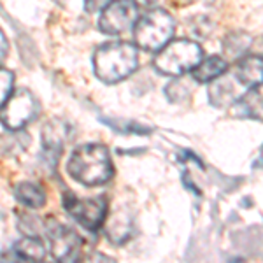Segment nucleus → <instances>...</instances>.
Here are the masks:
<instances>
[{"mask_svg":"<svg viewBox=\"0 0 263 263\" xmlns=\"http://www.w3.org/2000/svg\"><path fill=\"white\" fill-rule=\"evenodd\" d=\"M139 67V48L126 41L105 42L93 53V72L105 84H116Z\"/></svg>","mask_w":263,"mask_h":263,"instance_id":"obj_1","label":"nucleus"},{"mask_svg":"<svg viewBox=\"0 0 263 263\" xmlns=\"http://www.w3.org/2000/svg\"><path fill=\"white\" fill-rule=\"evenodd\" d=\"M67 174L84 186L105 184L114 174L111 153L102 144L78 146L67 160Z\"/></svg>","mask_w":263,"mask_h":263,"instance_id":"obj_2","label":"nucleus"},{"mask_svg":"<svg viewBox=\"0 0 263 263\" xmlns=\"http://www.w3.org/2000/svg\"><path fill=\"white\" fill-rule=\"evenodd\" d=\"M176 20L165 9H149L134 25V39L139 49L158 53L172 41Z\"/></svg>","mask_w":263,"mask_h":263,"instance_id":"obj_3","label":"nucleus"},{"mask_svg":"<svg viewBox=\"0 0 263 263\" xmlns=\"http://www.w3.org/2000/svg\"><path fill=\"white\" fill-rule=\"evenodd\" d=\"M202 62V48L192 39H172L156 53L153 65L163 76L179 78Z\"/></svg>","mask_w":263,"mask_h":263,"instance_id":"obj_4","label":"nucleus"},{"mask_svg":"<svg viewBox=\"0 0 263 263\" xmlns=\"http://www.w3.org/2000/svg\"><path fill=\"white\" fill-rule=\"evenodd\" d=\"M63 209L72 219H76L84 230L95 233L107 218V200L104 197L79 198L67 190L63 193Z\"/></svg>","mask_w":263,"mask_h":263,"instance_id":"obj_5","label":"nucleus"},{"mask_svg":"<svg viewBox=\"0 0 263 263\" xmlns=\"http://www.w3.org/2000/svg\"><path fill=\"white\" fill-rule=\"evenodd\" d=\"M39 107V100L33 97V93L21 88L12 91V95L0 107V123L7 130H23L37 118Z\"/></svg>","mask_w":263,"mask_h":263,"instance_id":"obj_6","label":"nucleus"},{"mask_svg":"<svg viewBox=\"0 0 263 263\" xmlns=\"http://www.w3.org/2000/svg\"><path fill=\"white\" fill-rule=\"evenodd\" d=\"M44 233L49 242V254L57 261H76L81 256L83 240L70 227L48 218L44 221Z\"/></svg>","mask_w":263,"mask_h":263,"instance_id":"obj_7","label":"nucleus"},{"mask_svg":"<svg viewBox=\"0 0 263 263\" xmlns=\"http://www.w3.org/2000/svg\"><path fill=\"white\" fill-rule=\"evenodd\" d=\"M139 20V6L132 0H114L100 11L99 28L107 35H121Z\"/></svg>","mask_w":263,"mask_h":263,"instance_id":"obj_8","label":"nucleus"},{"mask_svg":"<svg viewBox=\"0 0 263 263\" xmlns=\"http://www.w3.org/2000/svg\"><path fill=\"white\" fill-rule=\"evenodd\" d=\"M67 125L60 120H49L42 128V153L41 160L48 168H54L62 156L67 141Z\"/></svg>","mask_w":263,"mask_h":263,"instance_id":"obj_9","label":"nucleus"},{"mask_svg":"<svg viewBox=\"0 0 263 263\" xmlns=\"http://www.w3.org/2000/svg\"><path fill=\"white\" fill-rule=\"evenodd\" d=\"M240 88H244L240 84L239 79L233 76H228L227 72L221 74L219 78H216L214 81H211L209 86V102L214 107H232L237 100L240 99Z\"/></svg>","mask_w":263,"mask_h":263,"instance_id":"obj_10","label":"nucleus"},{"mask_svg":"<svg viewBox=\"0 0 263 263\" xmlns=\"http://www.w3.org/2000/svg\"><path fill=\"white\" fill-rule=\"evenodd\" d=\"M9 260L14 261H42L46 258V246L37 235H23L9 249Z\"/></svg>","mask_w":263,"mask_h":263,"instance_id":"obj_11","label":"nucleus"},{"mask_svg":"<svg viewBox=\"0 0 263 263\" xmlns=\"http://www.w3.org/2000/svg\"><path fill=\"white\" fill-rule=\"evenodd\" d=\"M232 107L235 116L263 121V84L249 88Z\"/></svg>","mask_w":263,"mask_h":263,"instance_id":"obj_12","label":"nucleus"},{"mask_svg":"<svg viewBox=\"0 0 263 263\" xmlns=\"http://www.w3.org/2000/svg\"><path fill=\"white\" fill-rule=\"evenodd\" d=\"M235 78L244 88L263 84V58L256 54H246L235 63Z\"/></svg>","mask_w":263,"mask_h":263,"instance_id":"obj_13","label":"nucleus"},{"mask_svg":"<svg viewBox=\"0 0 263 263\" xmlns=\"http://www.w3.org/2000/svg\"><path fill=\"white\" fill-rule=\"evenodd\" d=\"M134 224L132 218L125 211H114V213L105 218V235L112 244H123L132 237Z\"/></svg>","mask_w":263,"mask_h":263,"instance_id":"obj_14","label":"nucleus"},{"mask_svg":"<svg viewBox=\"0 0 263 263\" xmlns=\"http://www.w3.org/2000/svg\"><path fill=\"white\" fill-rule=\"evenodd\" d=\"M253 37L242 30L230 32L223 39V54L227 62H239L251 51Z\"/></svg>","mask_w":263,"mask_h":263,"instance_id":"obj_15","label":"nucleus"},{"mask_svg":"<svg viewBox=\"0 0 263 263\" xmlns=\"http://www.w3.org/2000/svg\"><path fill=\"white\" fill-rule=\"evenodd\" d=\"M14 197L18 198L21 205H25L27 209H42L46 205V192L41 184L32 181H23L14 188Z\"/></svg>","mask_w":263,"mask_h":263,"instance_id":"obj_16","label":"nucleus"},{"mask_svg":"<svg viewBox=\"0 0 263 263\" xmlns=\"http://www.w3.org/2000/svg\"><path fill=\"white\" fill-rule=\"evenodd\" d=\"M224 72H228V62L221 57H209L198 63L192 70V78L197 83H211L219 78Z\"/></svg>","mask_w":263,"mask_h":263,"instance_id":"obj_17","label":"nucleus"},{"mask_svg":"<svg viewBox=\"0 0 263 263\" xmlns=\"http://www.w3.org/2000/svg\"><path fill=\"white\" fill-rule=\"evenodd\" d=\"M197 83L195 79H184V78H177L174 79L167 84V88H165V95L168 97V100L171 102H176V104H181V102H186L190 99V97L193 95L195 91V84Z\"/></svg>","mask_w":263,"mask_h":263,"instance_id":"obj_18","label":"nucleus"},{"mask_svg":"<svg viewBox=\"0 0 263 263\" xmlns=\"http://www.w3.org/2000/svg\"><path fill=\"white\" fill-rule=\"evenodd\" d=\"M14 91V72L0 67V107Z\"/></svg>","mask_w":263,"mask_h":263,"instance_id":"obj_19","label":"nucleus"},{"mask_svg":"<svg viewBox=\"0 0 263 263\" xmlns=\"http://www.w3.org/2000/svg\"><path fill=\"white\" fill-rule=\"evenodd\" d=\"M20 230L23 232V235L39 237V230H44V223H41L35 216H23L20 219Z\"/></svg>","mask_w":263,"mask_h":263,"instance_id":"obj_20","label":"nucleus"},{"mask_svg":"<svg viewBox=\"0 0 263 263\" xmlns=\"http://www.w3.org/2000/svg\"><path fill=\"white\" fill-rule=\"evenodd\" d=\"M84 2V9L88 12H99L104 9L105 6H109L114 0H83Z\"/></svg>","mask_w":263,"mask_h":263,"instance_id":"obj_21","label":"nucleus"},{"mask_svg":"<svg viewBox=\"0 0 263 263\" xmlns=\"http://www.w3.org/2000/svg\"><path fill=\"white\" fill-rule=\"evenodd\" d=\"M251 53L256 54V57H261L263 58V35L261 37H256V39H253Z\"/></svg>","mask_w":263,"mask_h":263,"instance_id":"obj_22","label":"nucleus"},{"mask_svg":"<svg viewBox=\"0 0 263 263\" xmlns=\"http://www.w3.org/2000/svg\"><path fill=\"white\" fill-rule=\"evenodd\" d=\"M6 54H7V37L6 33L0 30V62L6 58Z\"/></svg>","mask_w":263,"mask_h":263,"instance_id":"obj_23","label":"nucleus"},{"mask_svg":"<svg viewBox=\"0 0 263 263\" xmlns=\"http://www.w3.org/2000/svg\"><path fill=\"white\" fill-rule=\"evenodd\" d=\"M134 4H137L139 7H151L153 4L156 2V0H132Z\"/></svg>","mask_w":263,"mask_h":263,"instance_id":"obj_24","label":"nucleus"},{"mask_svg":"<svg viewBox=\"0 0 263 263\" xmlns=\"http://www.w3.org/2000/svg\"><path fill=\"white\" fill-rule=\"evenodd\" d=\"M258 165H263V146H261V151H260V156H258Z\"/></svg>","mask_w":263,"mask_h":263,"instance_id":"obj_25","label":"nucleus"},{"mask_svg":"<svg viewBox=\"0 0 263 263\" xmlns=\"http://www.w3.org/2000/svg\"><path fill=\"white\" fill-rule=\"evenodd\" d=\"M176 4H190V2H193V0H174Z\"/></svg>","mask_w":263,"mask_h":263,"instance_id":"obj_26","label":"nucleus"}]
</instances>
